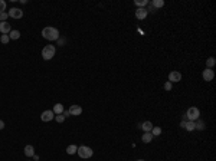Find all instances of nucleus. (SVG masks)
Instances as JSON below:
<instances>
[{"label":"nucleus","instance_id":"12","mask_svg":"<svg viewBox=\"0 0 216 161\" xmlns=\"http://www.w3.org/2000/svg\"><path fill=\"white\" fill-rule=\"evenodd\" d=\"M139 128H141L144 132H151V129H153V124H151L150 121H146V122H143V124H140Z\"/></svg>","mask_w":216,"mask_h":161},{"label":"nucleus","instance_id":"23","mask_svg":"<svg viewBox=\"0 0 216 161\" xmlns=\"http://www.w3.org/2000/svg\"><path fill=\"white\" fill-rule=\"evenodd\" d=\"M151 134H153V137L160 135V134H161V128L160 127H153V129H151Z\"/></svg>","mask_w":216,"mask_h":161},{"label":"nucleus","instance_id":"18","mask_svg":"<svg viewBox=\"0 0 216 161\" xmlns=\"http://www.w3.org/2000/svg\"><path fill=\"white\" fill-rule=\"evenodd\" d=\"M9 38H10V39H13V40L19 39V38H20V32H19V30H10V33H9Z\"/></svg>","mask_w":216,"mask_h":161},{"label":"nucleus","instance_id":"15","mask_svg":"<svg viewBox=\"0 0 216 161\" xmlns=\"http://www.w3.org/2000/svg\"><path fill=\"white\" fill-rule=\"evenodd\" d=\"M52 111H53L55 115H59V114H62L65 109H63V105H62V104H55V106H53V109H52Z\"/></svg>","mask_w":216,"mask_h":161},{"label":"nucleus","instance_id":"6","mask_svg":"<svg viewBox=\"0 0 216 161\" xmlns=\"http://www.w3.org/2000/svg\"><path fill=\"white\" fill-rule=\"evenodd\" d=\"M9 16L13 17V19H22L23 12L20 9H17V7H12L10 10H9Z\"/></svg>","mask_w":216,"mask_h":161},{"label":"nucleus","instance_id":"11","mask_svg":"<svg viewBox=\"0 0 216 161\" xmlns=\"http://www.w3.org/2000/svg\"><path fill=\"white\" fill-rule=\"evenodd\" d=\"M68 111H69L71 115H81V114H82V108L79 105H71Z\"/></svg>","mask_w":216,"mask_h":161},{"label":"nucleus","instance_id":"9","mask_svg":"<svg viewBox=\"0 0 216 161\" xmlns=\"http://www.w3.org/2000/svg\"><path fill=\"white\" fill-rule=\"evenodd\" d=\"M147 15H149V12H147V9H144V7H139V9L135 10V17H137V19H140V20L146 19V17H147Z\"/></svg>","mask_w":216,"mask_h":161},{"label":"nucleus","instance_id":"31","mask_svg":"<svg viewBox=\"0 0 216 161\" xmlns=\"http://www.w3.org/2000/svg\"><path fill=\"white\" fill-rule=\"evenodd\" d=\"M137 161H144V160H137Z\"/></svg>","mask_w":216,"mask_h":161},{"label":"nucleus","instance_id":"4","mask_svg":"<svg viewBox=\"0 0 216 161\" xmlns=\"http://www.w3.org/2000/svg\"><path fill=\"white\" fill-rule=\"evenodd\" d=\"M200 117V111L196 106H190L187 111H186V119L187 121H196Z\"/></svg>","mask_w":216,"mask_h":161},{"label":"nucleus","instance_id":"7","mask_svg":"<svg viewBox=\"0 0 216 161\" xmlns=\"http://www.w3.org/2000/svg\"><path fill=\"white\" fill-rule=\"evenodd\" d=\"M55 118V114H53V111H43L42 114H40V119L43 122H49L52 121Z\"/></svg>","mask_w":216,"mask_h":161},{"label":"nucleus","instance_id":"19","mask_svg":"<svg viewBox=\"0 0 216 161\" xmlns=\"http://www.w3.org/2000/svg\"><path fill=\"white\" fill-rule=\"evenodd\" d=\"M215 63H216L215 58H207V61H206V68H207V69H212V68L215 66Z\"/></svg>","mask_w":216,"mask_h":161},{"label":"nucleus","instance_id":"21","mask_svg":"<svg viewBox=\"0 0 216 161\" xmlns=\"http://www.w3.org/2000/svg\"><path fill=\"white\" fill-rule=\"evenodd\" d=\"M77 150H78L77 145H69V147L67 148V153L69 154V156H72V154H75V153H77Z\"/></svg>","mask_w":216,"mask_h":161},{"label":"nucleus","instance_id":"25","mask_svg":"<svg viewBox=\"0 0 216 161\" xmlns=\"http://www.w3.org/2000/svg\"><path fill=\"white\" fill-rule=\"evenodd\" d=\"M55 119H56V122H59V124H61V122L65 121V117H63L62 114H59V115H55Z\"/></svg>","mask_w":216,"mask_h":161},{"label":"nucleus","instance_id":"30","mask_svg":"<svg viewBox=\"0 0 216 161\" xmlns=\"http://www.w3.org/2000/svg\"><path fill=\"white\" fill-rule=\"evenodd\" d=\"M3 128H5V122L0 119V129H3Z\"/></svg>","mask_w":216,"mask_h":161},{"label":"nucleus","instance_id":"2","mask_svg":"<svg viewBox=\"0 0 216 161\" xmlns=\"http://www.w3.org/2000/svg\"><path fill=\"white\" fill-rule=\"evenodd\" d=\"M56 53V48L53 45H46L43 49H42V58L45 61H50Z\"/></svg>","mask_w":216,"mask_h":161},{"label":"nucleus","instance_id":"20","mask_svg":"<svg viewBox=\"0 0 216 161\" xmlns=\"http://www.w3.org/2000/svg\"><path fill=\"white\" fill-rule=\"evenodd\" d=\"M151 6H153V7H157V9H159V7H163V6H164V0H154V2H151Z\"/></svg>","mask_w":216,"mask_h":161},{"label":"nucleus","instance_id":"27","mask_svg":"<svg viewBox=\"0 0 216 161\" xmlns=\"http://www.w3.org/2000/svg\"><path fill=\"white\" fill-rule=\"evenodd\" d=\"M6 9V2L5 0H0V13H3Z\"/></svg>","mask_w":216,"mask_h":161},{"label":"nucleus","instance_id":"10","mask_svg":"<svg viewBox=\"0 0 216 161\" xmlns=\"http://www.w3.org/2000/svg\"><path fill=\"white\" fill-rule=\"evenodd\" d=\"M10 25L7 22H0V33H3V35H9L10 33Z\"/></svg>","mask_w":216,"mask_h":161},{"label":"nucleus","instance_id":"29","mask_svg":"<svg viewBox=\"0 0 216 161\" xmlns=\"http://www.w3.org/2000/svg\"><path fill=\"white\" fill-rule=\"evenodd\" d=\"M58 45H59V46H63V45H65V39H63V38H62V39H58Z\"/></svg>","mask_w":216,"mask_h":161},{"label":"nucleus","instance_id":"5","mask_svg":"<svg viewBox=\"0 0 216 161\" xmlns=\"http://www.w3.org/2000/svg\"><path fill=\"white\" fill-rule=\"evenodd\" d=\"M202 76H203V79H205L206 82H211L212 79L215 78V72H213V69H203V72H202Z\"/></svg>","mask_w":216,"mask_h":161},{"label":"nucleus","instance_id":"17","mask_svg":"<svg viewBox=\"0 0 216 161\" xmlns=\"http://www.w3.org/2000/svg\"><path fill=\"white\" fill-rule=\"evenodd\" d=\"M184 129H186V131H194V121L184 122Z\"/></svg>","mask_w":216,"mask_h":161},{"label":"nucleus","instance_id":"16","mask_svg":"<svg viewBox=\"0 0 216 161\" xmlns=\"http://www.w3.org/2000/svg\"><path fill=\"white\" fill-rule=\"evenodd\" d=\"M194 129L203 131V129H205V122L200 121V119H196V121H194Z\"/></svg>","mask_w":216,"mask_h":161},{"label":"nucleus","instance_id":"22","mask_svg":"<svg viewBox=\"0 0 216 161\" xmlns=\"http://www.w3.org/2000/svg\"><path fill=\"white\" fill-rule=\"evenodd\" d=\"M134 3H135L137 7H144L146 5H149V2H147V0H135Z\"/></svg>","mask_w":216,"mask_h":161},{"label":"nucleus","instance_id":"1","mask_svg":"<svg viewBox=\"0 0 216 161\" xmlns=\"http://www.w3.org/2000/svg\"><path fill=\"white\" fill-rule=\"evenodd\" d=\"M42 36L48 40H58L59 39V30L56 28L48 26V28H45L43 30H42Z\"/></svg>","mask_w":216,"mask_h":161},{"label":"nucleus","instance_id":"28","mask_svg":"<svg viewBox=\"0 0 216 161\" xmlns=\"http://www.w3.org/2000/svg\"><path fill=\"white\" fill-rule=\"evenodd\" d=\"M164 89H166V91H170V89H172V82L167 81V82L164 83Z\"/></svg>","mask_w":216,"mask_h":161},{"label":"nucleus","instance_id":"8","mask_svg":"<svg viewBox=\"0 0 216 161\" xmlns=\"http://www.w3.org/2000/svg\"><path fill=\"white\" fill-rule=\"evenodd\" d=\"M182 81V73L177 72V71H173V72L169 73V82H179Z\"/></svg>","mask_w":216,"mask_h":161},{"label":"nucleus","instance_id":"24","mask_svg":"<svg viewBox=\"0 0 216 161\" xmlns=\"http://www.w3.org/2000/svg\"><path fill=\"white\" fill-rule=\"evenodd\" d=\"M9 40H10V38H9V35H2V36H0V42H2V43H7V42H9Z\"/></svg>","mask_w":216,"mask_h":161},{"label":"nucleus","instance_id":"26","mask_svg":"<svg viewBox=\"0 0 216 161\" xmlns=\"http://www.w3.org/2000/svg\"><path fill=\"white\" fill-rule=\"evenodd\" d=\"M9 17V13H6V12H3V13H0V20L2 22H6V19Z\"/></svg>","mask_w":216,"mask_h":161},{"label":"nucleus","instance_id":"3","mask_svg":"<svg viewBox=\"0 0 216 161\" xmlns=\"http://www.w3.org/2000/svg\"><path fill=\"white\" fill-rule=\"evenodd\" d=\"M77 154L81 157V158H91L92 154H94V151H92V148H89L87 145H81V147H78Z\"/></svg>","mask_w":216,"mask_h":161},{"label":"nucleus","instance_id":"14","mask_svg":"<svg viewBox=\"0 0 216 161\" xmlns=\"http://www.w3.org/2000/svg\"><path fill=\"white\" fill-rule=\"evenodd\" d=\"M25 156L26 157H33L35 156V148L32 145H26L25 147Z\"/></svg>","mask_w":216,"mask_h":161},{"label":"nucleus","instance_id":"13","mask_svg":"<svg viewBox=\"0 0 216 161\" xmlns=\"http://www.w3.org/2000/svg\"><path fill=\"white\" fill-rule=\"evenodd\" d=\"M153 134L151 132H144L143 134V137H141V139H143V143H146V144H149V143H151L153 141Z\"/></svg>","mask_w":216,"mask_h":161}]
</instances>
